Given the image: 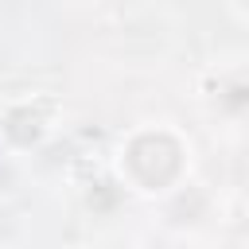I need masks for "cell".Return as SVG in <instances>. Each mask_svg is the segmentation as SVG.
Here are the masks:
<instances>
[{
    "instance_id": "cell-3",
    "label": "cell",
    "mask_w": 249,
    "mask_h": 249,
    "mask_svg": "<svg viewBox=\"0 0 249 249\" xmlns=\"http://www.w3.org/2000/svg\"><path fill=\"white\" fill-rule=\"evenodd\" d=\"M206 105H210L214 117H222L230 124L249 121V70L245 66L218 70L206 82Z\"/></svg>"
},
{
    "instance_id": "cell-1",
    "label": "cell",
    "mask_w": 249,
    "mask_h": 249,
    "mask_svg": "<svg viewBox=\"0 0 249 249\" xmlns=\"http://www.w3.org/2000/svg\"><path fill=\"white\" fill-rule=\"evenodd\" d=\"M191 171V144L171 124H140L117 148V175L128 191L171 195Z\"/></svg>"
},
{
    "instance_id": "cell-9",
    "label": "cell",
    "mask_w": 249,
    "mask_h": 249,
    "mask_svg": "<svg viewBox=\"0 0 249 249\" xmlns=\"http://www.w3.org/2000/svg\"><path fill=\"white\" fill-rule=\"evenodd\" d=\"M245 222H249V206H245Z\"/></svg>"
},
{
    "instance_id": "cell-5",
    "label": "cell",
    "mask_w": 249,
    "mask_h": 249,
    "mask_svg": "<svg viewBox=\"0 0 249 249\" xmlns=\"http://www.w3.org/2000/svg\"><path fill=\"white\" fill-rule=\"evenodd\" d=\"M128 198V183L121 175H93L86 187H82V202L93 218H113Z\"/></svg>"
},
{
    "instance_id": "cell-6",
    "label": "cell",
    "mask_w": 249,
    "mask_h": 249,
    "mask_svg": "<svg viewBox=\"0 0 249 249\" xmlns=\"http://www.w3.org/2000/svg\"><path fill=\"white\" fill-rule=\"evenodd\" d=\"M4 66H8V62H4V51H0V74H4Z\"/></svg>"
},
{
    "instance_id": "cell-8",
    "label": "cell",
    "mask_w": 249,
    "mask_h": 249,
    "mask_svg": "<svg viewBox=\"0 0 249 249\" xmlns=\"http://www.w3.org/2000/svg\"><path fill=\"white\" fill-rule=\"evenodd\" d=\"M237 4H241V8H249V0H237Z\"/></svg>"
},
{
    "instance_id": "cell-7",
    "label": "cell",
    "mask_w": 249,
    "mask_h": 249,
    "mask_svg": "<svg viewBox=\"0 0 249 249\" xmlns=\"http://www.w3.org/2000/svg\"><path fill=\"white\" fill-rule=\"evenodd\" d=\"M156 249H183V245H156Z\"/></svg>"
},
{
    "instance_id": "cell-4",
    "label": "cell",
    "mask_w": 249,
    "mask_h": 249,
    "mask_svg": "<svg viewBox=\"0 0 249 249\" xmlns=\"http://www.w3.org/2000/svg\"><path fill=\"white\" fill-rule=\"evenodd\" d=\"M210 218V195L206 187H195V183H179L171 195H167V222L171 226H202Z\"/></svg>"
},
{
    "instance_id": "cell-2",
    "label": "cell",
    "mask_w": 249,
    "mask_h": 249,
    "mask_svg": "<svg viewBox=\"0 0 249 249\" xmlns=\"http://www.w3.org/2000/svg\"><path fill=\"white\" fill-rule=\"evenodd\" d=\"M54 124V101L51 97H16L0 113V136L12 152H35L51 136Z\"/></svg>"
}]
</instances>
